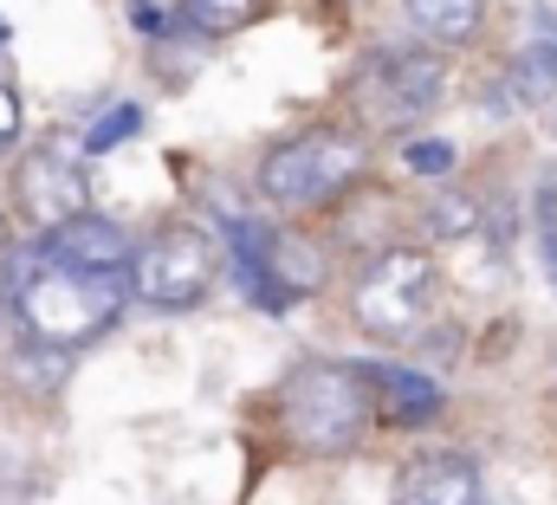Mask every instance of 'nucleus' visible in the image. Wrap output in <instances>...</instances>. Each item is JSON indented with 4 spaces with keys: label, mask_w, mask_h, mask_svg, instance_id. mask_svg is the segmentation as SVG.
<instances>
[{
    "label": "nucleus",
    "mask_w": 557,
    "mask_h": 505,
    "mask_svg": "<svg viewBox=\"0 0 557 505\" xmlns=\"http://www.w3.org/2000/svg\"><path fill=\"white\" fill-rule=\"evenodd\" d=\"M131 305V266H59V259H26V272H13V318L26 331V344H52V350H78L91 337H104Z\"/></svg>",
    "instance_id": "f257e3e1"
},
{
    "label": "nucleus",
    "mask_w": 557,
    "mask_h": 505,
    "mask_svg": "<svg viewBox=\"0 0 557 505\" xmlns=\"http://www.w3.org/2000/svg\"><path fill=\"white\" fill-rule=\"evenodd\" d=\"M376 421V382L357 364H298L292 377L278 382V428L298 454L337 460L350 454Z\"/></svg>",
    "instance_id": "f03ea898"
},
{
    "label": "nucleus",
    "mask_w": 557,
    "mask_h": 505,
    "mask_svg": "<svg viewBox=\"0 0 557 505\" xmlns=\"http://www.w3.org/2000/svg\"><path fill=\"white\" fill-rule=\"evenodd\" d=\"M363 169H370V143L357 130H298L260 156L253 188L285 214H311V208H331Z\"/></svg>",
    "instance_id": "7ed1b4c3"
},
{
    "label": "nucleus",
    "mask_w": 557,
    "mask_h": 505,
    "mask_svg": "<svg viewBox=\"0 0 557 505\" xmlns=\"http://www.w3.org/2000/svg\"><path fill=\"white\" fill-rule=\"evenodd\" d=\"M434 285H441V266L428 247H383L350 285V311H357V331L376 337V344H403L416 337L434 311Z\"/></svg>",
    "instance_id": "20e7f679"
},
{
    "label": "nucleus",
    "mask_w": 557,
    "mask_h": 505,
    "mask_svg": "<svg viewBox=\"0 0 557 505\" xmlns=\"http://www.w3.org/2000/svg\"><path fill=\"white\" fill-rule=\"evenodd\" d=\"M221 247L201 227H162L149 247H131V298L156 311H188L214 292Z\"/></svg>",
    "instance_id": "39448f33"
},
{
    "label": "nucleus",
    "mask_w": 557,
    "mask_h": 505,
    "mask_svg": "<svg viewBox=\"0 0 557 505\" xmlns=\"http://www.w3.org/2000/svg\"><path fill=\"white\" fill-rule=\"evenodd\" d=\"M13 195H20V214H26L39 234L91 208L85 169H78L65 149H52V143H39V149H26V156H20V169H13Z\"/></svg>",
    "instance_id": "423d86ee"
},
{
    "label": "nucleus",
    "mask_w": 557,
    "mask_h": 505,
    "mask_svg": "<svg viewBox=\"0 0 557 505\" xmlns=\"http://www.w3.org/2000/svg\"><path fill=\"white\" fill-rule=\"evenodd\" d=\"M357 85L376 98L383 118H421L447 98V65H441L434 46H396V52L370 59V72Z\"/></svg>",
    "instance_id": "0eeeda50"
},
{
    "label": "nucleus",
    "mask_w": 557,
    "mask_h": 505,
    "mask_svg": "<svg viewBox=\"0 0 557 505\" xmlns=\"http://www.w3.org/2000/svg\"><path fill=\"white\" fill-rule=\"evenodd\" d=\"M396 505H486V473L467 454H421L396 486Z\"/></svg>",
    "instance_id": "6e6552de"
},
{
    "label": "nucleus",
    "mask_w": 557,
    "mask_h": 505,
    "mask_svg": "<svg viewBox=\"0 0 557 505\" xmlns=\"http://www.w3.org/2000/svg\"><path fill=\"white\" fill-rule=\"evenodd\" d=\"M39 259H59V266H131V234L104 214H72L59 227H46Z\"/></svg>",
    "instance_id": "1a4fd4ad"
},
{
    "label": "nucleus",
    "mask_w": 557,
    "mask_h": 505,
    "mask_svg": "<svg viewBox=\"0 0 557 505\" xmlns=\"http://www.w3.org/2000/svg\"><path fill=\"white\" fill-rule=\"evenodd\" d=\"M370 382H376V402H383V415L389 421H403V428H421V421H434L441 415V382L421 377V370H403V364H376L370 370Z\"/></svg>",
    "instance_id": "9d476101"
},
{
    "label": "nucleus",
    "mask_w": 557,
    "mask_h": 505,
    "mask_svg": "<svg viewBox=\"0 0 557 505\" xmlns=\"http://www.w3.org/2000/svg\"><path fill=\"white\" fill-rule=\"evenodd\" d=\"M403 13L428 46H473L486 26V0H403Z\"/></svg>",
    "instance_id": "9b49d317"
},
{
    "label": "nucleus",
    "mask_w": 557,
    "mask_h": 505,
    "mask_svg": "<svg viewBox=\"0 0 557 505\" xmlns=\"http://www.w3.org/2000/svg\"><path fill=\"white\" fill-rule=\"evenodd\" d=\"M267 13V0H175V20L201 39H227V33H247L253 20Z\"/></svg>",
    "instance_id": "f8f14e48"
},
{
    "label": "nucleus",
    "mask_w": 557,
    "mask_h": 505,
    "mask_svg": "<svg viewBox=\"0 0 557 505\" xmlns=\"http://www.w3.org/2000/svg\"><path fill=\"white\" fill-rule=\"evenodd\" d=\"M506 85H512V104H552L557 98V52L545 39H525V52L512 59Z\"/></svg>",
    "instance_id": "ddd939ff"
},
{
    "label": "nucleus",
    "mask_w": 557,
    "mask_h": 505,
    "mask_svg": "<svg viewBox=\"0 0 557 505\" xmlns=\"http://www.w3.org/2000/svg\"><path fill=\"white\" fill-rule=\"evenodd\" d=\"M65 364H72V350H52V344H20V357H13V382L20 389H39V395H52L59 377H65Z\"/></svg>",
    "instance_id": "4468645a"
},
{
    "label": "nucleus",
    "mask_w": 557,
    "mask_h": 505,
    "mask_svg": "<svg viewBox=\"0 0 557 505\" xmlns=\"http://www.w3.org/2000/svg\"><path fill=\"white\" fill-rule=\"evenodd\" d=\"M473 221H480V214H473V201H460L454 188H441V195L428 201V234H434V241H467V234H473Z\"/></svg>",
    "instance_id": "2eb2a0df"
},
{
    "label": "nucleus",
    "mask_w": 557,
    "mask_h": 505,
    "mask_svg": "<svg viewBox=\"0 0 557 505\" xmlns=\"http://www.w3.org/2000/svg\"><path fill=\"white\" fill-rule=\"evenodd\" d=\"M137 124H143L137 104H111V111H104L98 124L85 130V149H91V156H104V149H117V143H124V136H131Z\"/></svg>",
    "instance_id": "dca6fc26"
},
{
    "label": "nucleus",
    "mask_w": 557,
    "mask_h": 505,
    "mask_svg": "<svg viewBox=\"0 0 557 505\" xmlns=\"http://www.w3.org/2000/svg\"><path fill=\"white\" fill-rule=\"evenodd\" d=\"M539 266H545V285L557 292V188H539Z\"/></svg>",
    "instance_id": "f3484780"
},
{
    "label": "nucleus",
    "mask_w": 557,
    "mask_h": 505,
    "mask_svg": "<svg viewBox=\"0 0 557 505\" xmlns=\"http://www.w3.org/2000/svg\"><path fill=\"white\" fill-rule=\"evenodd\" d=\"M403 162H409L416 175H447V169H454V143H409Z\"/></svg>",
    "instance_id": "a211bd4d"
},
{
    "label": "nucleus",
    "mask_w": 557,
    "mask_h": 505,
    "mask_svg": "<svg viewBox=\"0 0 557 505\" xmlns=\"http://www.w3.org/2000/svg\"><path fill=\"white\" fill-rule=\"evenodd\" d=\"M20 130H26V104H20V91L0 78V149H7V143H20Z\"/></svg>",
    "instance_id": "6ab92c4d"
},
{
    "label": "nucleus",
    "mask_w": 557,
    "mask_h": 505,
    "mask_svg": "<svg viewBox=\"0 0 557 505\" xmlns=\"http://www.w3.org/2000/svg\"><path fill=\"white\" fill-rule=\"evenodd\" d=\"M0 324H7V292H0Z\"/></svg>",
    "instance_id": "aec40b11"
},
{
    "label": "nucleus",
    "mask_w": 557,
    "mask_h": 505,
    "mask_svg": "<svg viewBox=\"0 0 557 505\" xmlns=\"http://www.w3.org/2000/svg\"><path fill=\"white\" fill-rule=\"evenodd\" d=\"M0 247H7V221H0Z\"/></svg>",
    "instance_id": "412c9836"
},
{
    "label": "nucleus",
    "mask_w": 557,
    "mask_h": 505,
    "mask_svg": "<svg viewBox=\"0 0 557 505\" xmlns=\"http://www.w3.org/2000/svg\"><path fill=\"white\" fill-rule=\"evenodd\" d=\"M0 39H7V20H0Z\"/></svg>",
    "instance_id": "4be33fe9"
}]
</instances>
